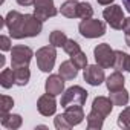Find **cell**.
<instances>
[{
  "label": "cell",
  "instance_id": "obj_1",
  "mask_svg": "<svg viewBox=\"0 0 130 130\" xmlns=\"http://www.w3.org/2000/svg\"><path fill=\"white\" fill-rule=\"evenodd\" d=\"M5 26L9 31V35L15 40L37 37L43 29V22L38 20L34 14H22L19 11H9L5 17Z\"/></svg>",
  "mask_w": 130,
  "mask_h": 130
},
{
  "label": "cell",
  "instance_id": "obj_2",
  "mask_svg": "<svg viewBox=\"0 0 130 130\" xmlns=\"http://www.w3.org/2000/svg\"><path fill=\"white\" fill-rule=\"evenodd\" d=\"M87 90L81 86H72L66 89L61 95V107H69V106H84L87 100Z\"/></svg>",
  "mask_w": 130,
  "mask_h": 130
},
{
  "label": "cell",
  "instance_id": "obj_3",
  "mask_svg": "<svg viewBox=\"0 0 130 130\" xmlns=\"http://www.w3.org/2000/svg\"><path fill=\"white\" fill-rule=\"evenodd\" d=\"M78 31L84 38H98L106 34V23L96 19H86L80 22Z\"/></svg>",
  "mask_w": 130,
  "mask_h": 130
},
{
  "label": "cell",
  "instance_id": "obj_4",
  "mask_svg": "<svg viewBox=\"0 0 130 130\" xmlns=\"http://www.w3.org/2000/svg\"><path fill=\"white\" fill-rule=\"evenodd\" d=\"M34 57V52L29 46L17 44L11 49V68H29V63Z\"/></svg>",
  "mask_w": 130,
  "mask_h": 130
},
{
  "label": "cell",
  "instance_id": "obj_5",
  "mask_svg": "<svg viewBox=\"0 0 130 130\" xmlns=\"http://www.w3.org/2000/svg\"><path fill=\"white\" fill-rule=\"evenodd\" d=\"M37 58V66L41 72H51L55 66V60H57V51L55 46H43L37 51L35 54Z\"/></svg>",
  "mask_w": 130,
  "mask_h": 130
},
{
  "label": "cell",
  "instance_id": "obj_6",
  "mask_svg": "<svg viewBox=\"0 0 130 130\" xmlns=\"http://www.w3.org/2000/svg\"><path fill=\"white\" fill-rule=\"evenodd\" d=\"M93 57L96 64H100L104 69H110L113 68V61H115V51L110 47V44L107 43H101L93 49Z\"/></svg>",
  "mask_w": 130,
  "mask_h": 130
},
{
  "label": "cell",
  "instance_id": "obj_7",
  "mask_svg": "<svg viewBox=\"0 0 130 130\" xmlns=\"http://www.w3.org/2000/svg\"><path fill=\"white\" fill-rule=\"evenodd\" d=\"M103 17L107 22V25H110L112 29H116V31H121L122 29V25H124L125 17H124L122 8L119 5H109L103 11Z\"/></svg>",
  "mask_w": 130,
  "mask_h": 130
},
{
  "label": "cell",
  "instance_id": "obj_8",
  "mask_svg": "<svg viewBox=\"0 0 130 130\" xmlns=\"http://www.w3.org/2000/svg\"><path fill=\"white\" fill-rule=\"evenodd\" d=\"M58 14L54 0H35L34 2V15L41 20L46 22L51 17H55Z\"/></svg>",
  "mask_w": 130,
  "mask_h": 130
},
{
  "label": "cell",
  "instance_id": "obj_9",
  "mask_svg": "<svg viewBox=\"0 0 130 130\" xmlns=\"http://www.w3.org/2000/svg\"><path fill=\"white\" fill-rule=\"evenodd\" d=\"M84 81L90 86H100L106 81V75H104V68H101L100 64H87V68L84 69Z\"/></svg>",
  "mask_w": 130,
  "mask_h": 130
},
{
  "label": "cell",
  "instance_id": "obj_10",
  "mask_svg": "<svg viewBox=\"0 0 130 130\" xmlns=\"http://www.w3.org/2000/svg\"><path fill=\"white\" fill-rule=\"evenodd\" d=\"M37 110L43 116H52V115H55V112H57L55 96L54 95H49V93L41 95L38 98V101H37Z\"/></svg>",
  "mask_w": 130,
  "mask_h": 130
},
{
  "label": "cell",
  "instance_id": "obj_11",
  "mask_svg": "<svg viewBox=\"0 0 130 130\" xmlns=\"http://www.w3.org/2000/svg\"><path fill=\"white\" fill-rule=\"evenodd\" d=\"M64 80L60 74L58 75H49L47 77V80H46V83H44V90H46V93H49V95H54V96H57V95H61L63 92H64Z\"/></svg>",
  "mask_w": 130,
  "mask_h": 130
},
{
  "label": "cell",
  "instance_id": "obj_12",
  "mask_svg": "<svg viewBox=\"0 0 130 130\" xmlns=\"http://www.w3.org/2000/svg\"><path fill=\"white\" fill-rule=\"evenodd\" d=\"M64 116H66L68 122L74 127V125H78L83 122V119L86 118L84 116V110H83V106H69L64 109Z\"/></svg>",
  "mask_w": 130,
  "mask_h": 130
},
{
  "label": "cell",
  "instance_id": "obj_13",
  "mask_svg": "<svg viewBox=\"0 0 130 130\" xmlns=\"http://www.w3.org/2000/svg\"><path fill=\"white\" fill-rule=\"evenodd\" d=\"M92 110H96L103 116H109L113 110V103L109 96H96L92 103Z\"/></svg>",
  "mask_w": 130,
  "mask_h": 130
},
{
  "label": "cell",
  "instance_id": "obj_14",
  "mask_svg": "<svg viewBox=\"0 0 130 130\" xmlns=\"http://www.w3.org/2000/svg\"><path fill=\"white\" fill-rule=\"evenodd\" d=\"M22 116L17 113H0V124L8 130H17L22 127Z\"/></svg>",
  "mask_w": 130,
  "mask_h": 130
},
{
  "label": "cell",
  "instance_id": "obj_15",
  "mask_svg": "<svg viewBox=\"0 0 130 130\" xmlns=\"http://www.w3.org/2000/svg\"><path fill=\"white\" fill-rule=\"evenodd\" d=\"M124 83H125V78H124V75L119 71H115L113 74H110L106 78V86H107L109 92H115V90L124 89Z\"/></svg>",
  "mask_w": 130,
  "mask_h": 130
},
{
  "label": "cell",
  "instance_id": "obj_16",
  "mask_svg": "<svg viewBox=\"0 0 130 130\" xmlns=\"http://www.w3.org/2000/svg\"><path fill=\"white\" fill-rule=\"evenodd\" d=\"M58 74L66 80V81H69V80H74V78H77V75H78V69H77V66L71 61V60H68V61H63L61 64H60V68H58Z\"/></svg>",
  "mask_w": 130,
  "mask_h": 130
},
{
  "label": "cell",
  "instance_id": "obj_17",
  "mask_svg": "<svg viewBox=\"0 0 130 130\" xmlns=\"http://www.w3.org/2000/svg\"><path fill=\"white\" fill-rule=\"evenodd\" d=\"M78 3L77 0H66L64 3H61L60 12L66 19H78Z\"/></svg>",
  "mask_w": 130,
  "mask_h": 130
},
{
  "label": "cell",
  "instance_id": "obj_18",
  "mask_svg": "<svg viewBox=\"0 0 130 130\" xmlns=\"http://www.w3.org/2000/svg\"><path fill=\"white\" fill-rule=\"evenodd\" d=\"M104 119H106V116H103L96 110H90L89 115L86 116L87 128L89 130H101L103 128V124H104Z\"/></svg>",
  "mask_w": 130,
  "mask_h": 130
},
{
  "label": "cell",
  "instance_id": "obj_19",
  "mask_svg": "<svg viewBox=\"0 0 130 130\" xmlns=\"http://www.w3.org/2000/svg\"><path fill=\"white\" fill-rule=\"evenodd\" d=\"M128 58L130 55L124 51H115V61H113V69L115 71H127L128 66Z\"/></svg>",
  "mask_w": 130,
  "mask_h": 130
},
{
  "label": "cell",
  "instance_id": "obj_20",
  "mask_svg": "<svg viewBox=\"0 0 130 130\" xmlns=\"http://www.w3.org/2000/svg\"><path fill=\"white\" fill-rule=\"evenodd\" d=\"M109 98L112 100L113 106H121V107H122V106H127V104H128V100H130L128 92H127L125 89H119V90L110 92Z\"/></svg>",
  "mask_w": 130,
  "mask_h": 130
},
{
  "label": "cell",
  "instance_id": "obj_21",
  "mask_svg": "<svg viewBox=\"0 0 130 130\" xmlns=\"http://www.w3.org/2000/svg\"><path fill=\"white\" fill-rule=\"evenodd\" d=\"M14 75H15V84L23 87L29 83V78H31V72H29V68H15L14 69Z\"/></svg>",
  "mask_w": 130,
  "mask_h": 130
},
{
  "label": "cell",
  "instance_id": "obj_22",
  "mask_svg": "<svg viewBox=\"0 0 130 130\" xmlns=\"http://www.w3.org/2000/svg\"><path fill=\"white\" fill-rule=\"evenodd\" d=\"M0 84L5 89H9L15 84V75H14V69H3L0 74Z\"/></svg>",
  "mask_w": 130,
  "mask_h": 130
},
{
  "label": "cell",
  "instance_id": "obj_23",
  "mask_svg": "<svg viewBox=\"0 0 130 130\" xmlns=\"http://www.w3.org/2000/svg\"><path fill=\"white\" fill-rule=\"evenodd\" d=\"M66 41H68V35L63 31H52L49 34V43L55 47H63Z\"/></svg>",
  "mask_w": 130,
  "mask_h": 130
},
{
  "label": "cell",
  "instance_id": "obj_24",
  "mask_svg": "<svg viewBox=\"0 0 130 130\" xmlns=\"http://www.w3.org/2000/svg\"><path fill=\"white\" fill-rule=\"evenodd\" d=\"M69 60L77 66V69H86L87 68V57H86V54L83 51H78V52L72 54Z\"/></svg>",
  "mask_w": 130,
  "mask_h": 130
},
{
  "label": "cell",
  "instance_id": "obj_25",
  "mask_svg": "<svg viewBox=\"0 0 130 130\" xmlns=\"http://www.w3.org/2000/svg\"><path fill=\"white\" fill-rule=\"evenodd\" d=\"M92 15H93V8L90 3L87 2L78 3V19L86 20V19H92Z\"/></svg>",
  "mask_w": 130,
  "mask_h": 130
},
{
  "label": "cell",
  "instance_id": "obj_26",
  "mask_svg": "<svg viewBox=\"0 0 130 130\" xmlns=\"http://www.w3.org/2000/svg\"><path fill=\"white\" fill-rule=\"evenodd\" d=\"M118 125L125 130L130 128V107L122 109V112L118 115Z\"/></svg>",
  "mask_w": 130,
  "mask_h": 130
},
{
  "label": "cell",
  "instance_id": "obj_27",
  "mask_svg": "<svg viewBox=\"0 0 130 130\" xmlns=\"http://www.w3.org/2000/svg\"><path fill=\"white\" fill-rule=\"evenodd\" d=\"M54 125H55L57 130H69V128H72V125L68 122L64 113H63V115H57V116L54 118Z\"/></svg>",
  "mask_w": 130,
  "mask_h": 130
},
{
  "label": "cell",
  "instance_id": "obj_28",
  "mask_svg": "<svg viewBox=\"0 0 130 130\" xmlns=\"http://www.w3.org/2000/svg\"><path fill=\"white\" fill-rule=\"evenodd\" d=\"M14 107V100L8 95H2V103H0V113H9V110Z\"/></svg>",
  "mask_w": 130,
  "mask_h": 130
},
{
  "label": "cell",
  "instance_id": "obj_29",
  "mask_svg": "<svg viewBox=\"0 0 130 130\" xmlns=\"http://www.w3.org/2000/svg\"><path fill=\"white\" fill-rule=\"evenodd\" d=\"M63 49H64V52H66V54H69V55H72V54H75V52L81 51V47H80L78 41H75L74 38H68V41L64 43Z\"/></svg>",
  "mask_w": 130,
  "mask_h": 130
},
{
  "label": "cell",
  "instance_id": "obj_30",
  "mask_svg": "<svg viewBox=\"0 0 130 130\" xmlns=\"http://www.w3.org/2000/svg\"><path fill=\"white\" fill-rule=\"evenodd\" d=\"M0 47H2V51H11L12 49L11 38L6 37V35H2V37H0Z\"/></svg>",
  "mask_w": 130,
  "mask_h": 130
},
{
  "label": "cell",
  "instance_id": "obj_31",
  "mask_svg": "<svg viewBox=\"0 0 130 130\" xmlns=\"http://www.w3.org/2000/svg\"><path fill=\"white\" fill-rule=\"evenodd\" d=\"M122 31L125 35H130V17L124 20V25H122Z\"/></svg>",
  "mask_w": 130,
  "mask_h": 130
},
{
  "label": "cell",
  "instance_id": "obj_32",
  "mask_svg": "<svg viewBox=\"0 0 130 130\" xmlns=\"http://www.w3.org/2000/svg\"><path fill=\"white\" fill-rule=\"evenodd\" d=\"M34 2L35 0H17V3L20 6H31V5H34Z\"/></svg>",
  "mask_w": 130,
  "mask_h": 130
},
{
  "label": "cell",
  "instance_id": "obj_33",
  "mask_svg": "<svg viewBox=\"0 0 130 130\" xmlns=\"http://www.w3.org/2000/svg\"><path fill=\"white\" fill-rule=\"evenodd\" d=\"M96 2L100 5H103V6H109L110 3H113V0H96Z\"/></svg>",
  "mask_w": 130,
  "mask_h": 130
},
{
  "label": "cell",
  "instance_id": "obj_34",
  "mask_svg": "<svg viewBox=\"0 0 130 130\" xmlns=\"http://www.w3.org/2000/svg\"><path fill=\"white\" fill-rule=\"evenodd\" d=\"M122 5H124V8L127 9V12L130 14V0H122Z\"/></svg>",
  "mask_w": 130,
  "mask_h": 130
},
{
  "label": "cell",
  "instance_id": "obj_35",
  "mask_svg": "<svg viewBox=\"0 0 130 130\" xmlns=\"http://www.w3.org/2000/svg\"><path fill=\"white\" fill-rule=\"evenodd\" d=\"M0 66H2V68L5 66V57L3 55H0Z\"/></svg>",
  "mask_w": 130,
  "mask_h": 130
},
{
  "label": "cell",
  "instance_id": "obj_36",
  "mask_svg": "<svg viewBox=\"0 0 130 130\" xmlns=\"http://www.w3.org/2000/svg\"><path fill=\"white\" fill-rule=\"evenodd\" d=\"M125 44L130 47V35H125Z\"/></svg>",
  "mask_w": 130,
  "mask_h": 130
},
{
  "label": "cell",
  "instance_id": "obj_37",
  "mask_svg": "<svg viewBox=\"0 0 130 130\" xmlns=\"http://www.w3.org/2000/svg\"><path fill=\"white\" fill-rule=\"evenodd\" d=\"M127 72H130V58H128V66H127Z\"/></svg>",
  "mask_w": 130,
  "mask_h": 130
}]
</instances>
